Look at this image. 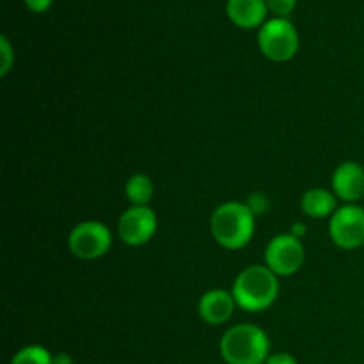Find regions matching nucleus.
I'll return each mask as SVG.
<instances>
[{"instance_id":"18","label":"nucleus","mask_w":364,"mask_h":364,"mask_svg":"<svg viewBox=\"0 0 364 364\" xmlns=\"http://www.w3.org/2000/svg\"><path fill=\"white\" fill-rule=\"evenodd\" d=\"M23 4L28 11H32L36 14H41L46 13L52 7L53 0H23Z\"/></svg>"},{"instance_id":"5","label":"nucleus","mask_w":364,"mask_h":364,"mask_svg":"<svg viewBox=\"0 0 364 364\" xmlns=\"http://www.w3.org/2000/svg\"><path fill=\"white\" fill-rule=\"evenodd\" d=\"M112 245V233L98 220H85L77 224L68 237V247L78 259H98L109 252Z\"/></svg>"},{"instance_id":"13","label":"nucleus","mask_w":364,"mask_h":364,"mask_svg":"<svg viewBox=\"0 0 364 364\" xmlns=\"http://www.w3.org/2000/svg\"><path fill=\"white\" fill-rule=\"evenodd\" d=\"M124 194L134 206H148L153 194H155V185L148 174H132L124 185Z\"/></svg>"},{"instance_id":"15","label":"nucleus","mask_w":364,"mask_h":364,"mask_svg":"<svg viewBox=\"0 0 364 364\" xmlns=\"http://www.w3.org/2000/svg\"><path fill=\"white\" fill-rule=\"evenodd\" d=\"M0 55H2V63H0V77H6L11 71L14 64V50L7 36H0Z\"/></svg>"},{"instance_id":"4","label":"nucleus","mask_w":364,"mask_h":364,"mask_svg":"<svg viewBox=\"0 0 364 364\" xmlns=\"http://www.w3.org/2000/svg\"><path fill=\"white\" fill-rule=\"evenodd\" d=\"M258 46L272 63H288L301 46V38L288 18H270L258 28Z\"/></svg>"},{"instance_id":"20","label":"nucleus","mask_w":364,"mask_h":364,"mask_svg":"<svg viewBox=\"0 0 364 364\" xmlns=\"http://www.w3.org/2000/svg\"><path fill=\"white\" fill-rule=\"evenodd\" d=\"M290 235H294L295 238H299V240H302V237L306 235V226L302 223H295L294 228H291Z\"/></svg>"},{"instance_id":"11","label":"nucleus","mask_w":364,"mask_h":364,"mask_svg":"<svg viewBox=\"0 0 364 364\" xmlns=\"http://www.w3.org/2000/svg\"><path fill=\"white\" fill-rule=\"evenodd\" d=\"M226 14L235 27L252 31L265 23L269 7L265 0H228Z\"/></svg>"},{"instance_id":"12","label":"nucleus","mask_w":364,"mask_h":364,"mask_svg":"<svg viewBox=\"0 0 364 364\" xmlns=\"http://www.w3.org/2000/svg\"><path fill=\"white\" fill-rule=\"evenodd\" d=\"M301 208L311 219H326L338 210V198L326 188H309L302 196Z\"/></svg>"},{"instance_id":"19","label":"nucleus","mask_w":364,"mask_h":364,"mask_svg":"<svg viewBox=\"0 0 364 364\" xmlns=\"http://www.w3.org/2000/svg\"><path fill=\"white\" fill-rule=\"evenodd\" d=\"M265 364H299L297 359L288 352H277V354H270Z\"/></svg>"},{"instance_id":"16","label":"nucleus","mask_w":364,"mask_h":364,"mask_svg":"<svg viewBox=\"0 0 364 364\" xmlns=\"http://www.w3.org/2000/svg\"><path fill=\"white\" fill-rule=\"evenodd\" d=\"M269 13H272L276 18H288V14L294 13L297 7V0H265Z\"/></svg>"},{"instance_id":"17","label":"nucleus","mask_w":364,"mask_h":364,"mask_svg":"<svg viewBox=\"0 0 364 364\" xmlns=\"http://www.w3.org/2000/svg\"><path fill=\"white\" fill-rule=\"evenodd\" d=\"M245 205L249 206V210H251V212L255 213V215H262V213L267 210V206H269V201H267V199H265V196L252 194L251 199H249V201L245 203Z\"/></svg>"},{"instance_id":"1","label":"nucleus","mask_w":364,"mask_h":364,"mask_svg":"<svg viewBox=\"0 0 364 364\" xmlns=\"http://www.w3.org/2000/svg\"><path fill=\"white\" fill-rule=\"evenodd\" d=\"M231 294L244 311H265L279 295V281L267 265H251L238 274Z\"/></svg>"},{"instance_id":"8","label":"nucleus","mask_w":364,"mask_h":364,"mask_svg":"<svg viewBox=\"0 0 364 364\" xmlns=\"http://www.w3.org/2000/svg\"><path fill=\"white\" fill-rule=\"evenodd\" d=\"M159 219L149 206H132L117 220V235L130 247L148 244L156 233Z\"/></svg>"},{"instance_id":"10","label":"nucleus","mask_w":364,"mask_h":364,"mask_svg":"<svg viewBox=\"0 0 364 364\" xmlns=\"http://www.w3.org/2000/svg\"><path fill=\"white\" fill-rule=\"evenodd\" d=\"M235 308H237V302H235L233 294L215 288V290L206 291L199 299L198 313L203 322L210 326H223L233 316Z\"/></svg>"},{"instance_id":"21","label":"nucleus","mask_w":364,"mask_h":364,"mask_svg":"<svg viewBox=\"0 0 364 364\" xmlns=\"http://www.w3.org/2000/svg\"><path fill=\"white\" fill-rule=\"evenodd\" d=\"M52 364H73V359H71V355H68V354H64V352H60V354L53 355Z\"/></svg>"},{"instance_id":"7","label":"nucleus","mask_w":364,"mask_h":364,"mask_svg":"<svg viewBox=\"0 0 364 364\" xmlns=\"http://www.w3.org/2000/svg\"><path fill=\"white\" fill-rule=\"evenodd\" d=\"M329 235L334 245L343 251H354L364 245L363 206L345 205L338 208L329 220Z\"/></svg>"},{"instance_id":"2","label":"nucleus","mask_w":364,"mask_h":364,"mask_svg":"<svg viewBox=\"0 0 364 364\" xmlns=\"http://www.w3.org/2000/svg\"><path fill=\"white\" fill-rule=\"evenodd\" d=\"M255 213L245 203L228 201L217 206L210 219V231L219 245L237 251L245 247L255 235Z\"/></svg>"},{"instance_id":"14","label":"nucleus","mask_w":364,"mask_h":364,"mask_svg":"<svg viewBox=\"0 0 364 364\" xmlns=\"http://www.w3.org/2000/svg\"><path fill=\"white\" fill-rule=\"evenodd\" d=\"M53 355L41 345H27L11 359V364H52Z\"/></svg>"},{"instance_id":"3","label":"nucleus","mask_w":364,"mask_h":364,"mask_svg":"<svg viewBox=\"0 0 364 364\" xmlns=\"http://www.w3.org/2000/svg\"><path fill=\"white\" fill-rule=\"evenodd\" d=\"M219 348L228 364H265L270 358L269 336L255 323H238L228 329Z\"/></svg>"},{"instance_id":"9","label":"nucleus","mask_w":364,"mask_h":364,"mask_svg":"<svg viewBox=\"0 0 364 364\" xmlns=\"http://www.w3.org/2000/svg\"><path fill=\"white\" fill-rule=\"evenodd\" d=\"M334 196L347 205H355L364 196V167L359 162L340 164L333 174Z\"/></svg>"},{"instance_id":"6","label":"nucleus","mask_w":364,"mask_h":364,"mask_svg":"<svg viewBox=\"0 0 364 364\" xmlns=\"http://www.w3.org/2000/svg\"><path fill=\"white\" fill-rule=\"evenodd\" d=\"M304 245L294 235H277L269 242L265 249V265L279 276H294L304 265Z\"/></svg>"}]
</instances>
